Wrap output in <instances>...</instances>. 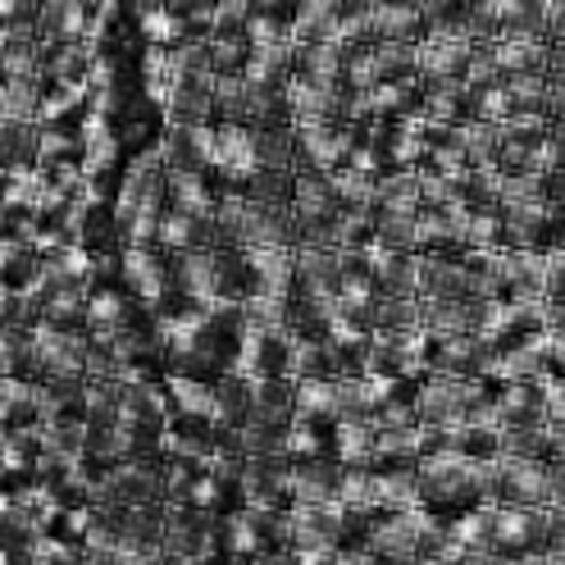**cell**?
Listing matches in <instances>:
<instances>
[{
	"mask_svg": "<svg viewBox=\"0 0 565 565\" xmlns=\"http://www.w3.org/2000/svg\"><path fill=\"white\" fill-rule=\"evenodd\" d=\"M543 38L565 42V0H543Z\"/></svg>",
	"mask_w": 565,
	"mask_h": 565,
	"instance_id": "2",
	"label": "cell"
},
{
	"mask_svg": "<svg viewBox=\"0 0 565 565\" xmlns=\"http://www.w3.org/2000/svg\"><path fill=\"white\" fill-rule=\"evenodd\" d=\"M374 19L383 23L387 38H406V32H415V23H424V14L411 10V6H383Z\"/></svg>",
	"mask_w": 565,
	"mask_h": 565,
	"instance_id": "1",
	"label": "cell"
}]
</instances>
